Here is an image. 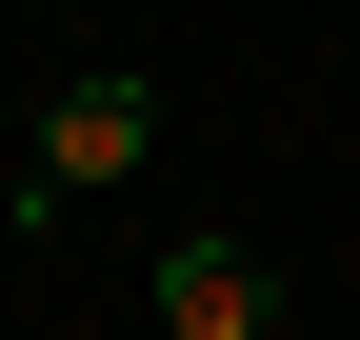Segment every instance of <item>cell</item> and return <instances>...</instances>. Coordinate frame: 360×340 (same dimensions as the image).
<instances>
[{"label":"cell","mask_w":360,"mask_h":340,"mask_svg":"<svg viewBox=\"0 0 360 340\" xmlns=\"http://www.w3.org/2000/svg\"><path fill=\"white\" fill-rule=\"evenodd\" d=\"M141 160H160V80L141 60H80L60 80V100H40V160H20V200H0V221H60V200H101V181H141Z\"/></svg>","instance_id":"cell-1"},{"label":"cell","mask_w":360,"mask_h":340,"mask_svg":"<svg viewBox=\"0 0 360 340\" xmlns=\"http://www.w3.org/2000/svg\"><path fill=\"white\" fill-rule=\"evenodd\" d=\"M160 340H281V261H260L240 221H200V240H160Z\"/></svg>","instance_id":"cell-2"}]
</instances>
